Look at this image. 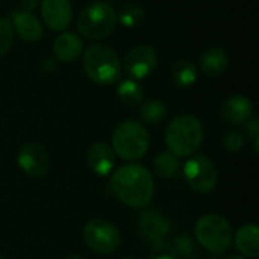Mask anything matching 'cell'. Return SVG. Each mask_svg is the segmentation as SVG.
Returning <instances> with one entry per match:
<instances>
[{"label": "cell", "mask_w": 259, "mask_h": 259, "mask_svg": "<svg viewBox=\"0 0 259 259\" xmlns=\"http://www.w3.org/2000/svg\"><path fill=\"white\" fill-rule=\"evenodd\" d=\"M115 197L131 208L147 206L155 194V182L150 171L141 164H126L120 167L111 179Z\"/></svg>", "instance_id": "obj_1"}, {"label": "cell", "mask_w": 259, "mask_h": 259, "mask_svg": "<svg viewBox=\"0 0 259 259\" xmlns=\"http://www.w3.org/2000/svg\"><path fill=\"white\" fill-rule=\"evenodd\" d=\"M202 121L191 115L182 114L175 117L165 129V144L171 153L179 158L194 155L203 141Z\"/></svg>", "instance_id": "obj_2"}, {"label": "cell", "mask_w": 259, "mask_h": 259, "mask_svg": "<svg viewBox=\"0 0 259 259\" xmlns=\"http://www.w3.org/2000/svg\"><path fill=\"white\" fill-rule=\"evenodd\" d=\"M83 70L97 85H112L121 76V61L118 55L106 44H91L83 52Z\"/></svg>", "instance_id": "obj_3"}, {"label": "cell", "mask_w": 259, "mask_h": 259, "mask_svg": "<svg viewBox=\"0 0 259 259\" xmlns=\"http://www.w3.org/2000/svg\"><path fill=\"white\" fill-rule=\"evenodd\" d=\"M76 27L85 39H105L117 27V12L106 2H93L79 12Z\"/></svg>", "instance_id": "obj_4"}, {"label": "cell", "mask_w": 259, "mask_h": 259, "mask_svg": "<svg viewBox=\"0 0 259 259\" xmlns=\"http://www.w3.org/2000/svg\"><path fill=\"white\" fill-rule=\"evenodd\" d=\"M149 147V132L135 120H126L120 123L112 132V150L124 161L141 159L147 153Z\"/></svg>", "instance_id": "obj_5"}, {"label": "cell", "mask_w": 259, "mask_h": 259, "mask_svg": "<svg viewBox=\"0 0 259 259\" xmlns=\"http://www.w3.org/2000/svg\"><path fill=\"white\" fill-rule=\"evenodd\" d=\"M197 243L214 255L226 252L234 240V231L228 219L219 214H206L194 226Z\"/></svg>", "instance_id": "obj_6"}, {"label": "cell", "mask_w": 259, "mask_h": 259, "mask_svg": "<svg viewBox=\"0 0 259 259\" xmlns=\"http://www.w3.org/2000/svg\"><path fill=\"white\" fill-rule=\"evenodd\" d=\"M83 241L97 255H111L121 244V234L117 226L103 219H93L83 228Z\"/></svg>", "instance_id": "obj_7"}, {"label": "cell", "mask_w": 259, "mask_h": 259, "mask_svg": "<svg viewBox=\"0 0 259 259\" xmlns=\"http://www.w3.org/2000/svg\"><path fill=\"white\" fill-rule=\"evenodd\" d=\"M184 178L188 187L199 193H211L219 184V170L212 159L205 155H194L184 165Z\"/></svg>", "instance_id": "obj_8"}, {"label": "cell", "mask_w": 259, "mask_h": 259, "mask_svg": "<svg viewBox=\"0 0 259 259\" xmlns=\"http://www.w3.org/2000/svg\"><path fill=\"white\" fill-rule=\"evenodd\" d=\"M158 65V55L149 44H138L132 47L121 64V70L132 80H141L150 76Z\"/></svg>", "instance_id": "obj_9"}, {"label": "cell", "mask_w": 259, "mask_h": 259, "mask_svg": "<svg viewBox=\"0 0 259 259\" xmlns=\"http://www.w3.org/2000/svg\"><path fill=\"white\" fill-rule=\"evenodd\" d=\"M17 164L30 178H42L50 167L47 150L38 143H27L17 153Z\"/></svg>", "instance_id": "obj_10"}, {"label": "cell", "mask_w": 259, "mask_h": 259, "mask_svg": "<svg viewBox=\"0 0 259 259\" xmlns=\"http://www.w3.org/2000/svg\"><path fill=\"white\" fill-rule=\"evenodd\" d=\"M137 225H138L140 235L150 244L162 241L171 232V222L168 220L167 215H164L158 209L141 211Z\"/></svg>", "instance_id": "obj_11"}, {"label": "cell", "mask_w": 259, "mask_h": 259, "mask_svg": "<svg viewBox=\"0 0 259 259\" xmlns=\"http://www.w3.org/2000/svg\"><path fill=\"white\" fill-rule=\"evenodd\" d=\"M42 23L53 32H64L73 20V8L70 0H42Z\"/></svg>", "instance_id": "obj_12"}, {"label": "cell", "mask_w": 259, "mask_h": 259, "mask_svg": "<svg viewBox=\"0 0 259 259\" xmlns=\"http://www.w3.org/2000/svg\"><path fill=\"white\" fill-rule=\"evenodd\" d=\"M9 21L14 27V32H17L23 41L36 42L42 38V24L32 12L12 9L9 14Z\"/></svg>", "instance_id": "obj_13"}, {"label": "cell", "mask_w": 259, "mask_h": 259, "mask_svg": "<svg viewBox=\"0 0 259 259\" xmlns=\"http://www.w3.org/2000/svg\"><path fill=\"white\" fill-rule=\"evenodd\" d=\"M90 170L97 176H108L115 167V152L106 143H94L87 152Z\"/></svg>", "instance_id": "obj_14"}, {"label": "cell", "mask_w": 259, "mask_h": 259, "mask_svg": "<svg viewBox=\"0 0 259 259\" xmlns=\"http://www.w3.org/2000/svg\"><path fill=\"white\" fill-rule=\"evenodd\" d=\"M253 115V105L250 99L243 94L229 97L222 106V118L229 124H244Z\"/></svg>", "instance_id": "obj_15"}, {"label": "cell", "mask_w": 259, "mask_h": 259, "mask_svg": "<svg viewBox=\"0 0 259 259\" xmlns=\"http://www.w3.org/2000/svg\"><path fill=\"white\" fill-rule=\"evenodd\" d=\"M83 50L82 39L73 32H61L53 41V55L59 62H74Z\"/></svg>", "instance_id": "obj_16"}, {"label": "cell", "mask_w": 259, "mask_h": 259, "mask_svg": "<svg viewBox=\"0 0 259 259\" xmlns=\"http://www.w3.org/2000/svg\"><path fill=\"white\" fill-rule=\"evenodd\" d=\"M229 65V55L222 47H209L199 58L200 71L208 77L222 76Z\"/></svg>", "instance_id": "obj_17"}, {"label": "cell", "mask_w": 259, "mask_h": 259, "mask_svg": "<svg viewBox=\"0 0 259 259\" xmlns=\"http://www.w3.org/2000/svg\"><path fill=\"white\" fill-rule=\"evenodd\" d=\"M235 247L247 258L259 256V229L255 223L241 226L235 234Z\"/></svg>", "instance_id": "obj_18"}, {"label": "cell", "mask_w": 259, "mask_h": 259, "mask_svg": "<svg viewBox=\"0 0 259 259\" xmlns=\"http://www.w3.org/2000/svg\"><path fill=\"white\" fill-rule=\"evenodd\" d=\"M197 80V67L188 59L178 61L171 68V82L178 88H190Z\"/></svg>", "instance_id": "obj_19"}, {"label": "cell", "mask_w": 259, "mask_h": 259, "mask_svg": "<svg viewBox=\"0 0 259 259\" xmlns=\"http://www.w3.org/2000/svg\"><path fill=\"white\" fill-rule=\"evenodd\" d=\"M153 167H155V173L159 178L171 179V178L178 176L181 171V159L170 150H164L156 155V158L153 161Z\"/></svg>", "instance_id": "obj_20"}, {"label": "cell", "mask_w": 259, "mask_h": 259, "mask_svg": "<svg viewBox=\"0 0 259 259\" xmlns=\"http://www.w3.org/2000/svg\"><path fill=\"white\" fill-rule=\"evenodd\" d=\"M117 96L126 106H138L144 99V88L132 79H124L117 87Z\"/></svg>", "instance_id": "obj_21"}, {"label": "cell", "mask_w": 259, "mask_h": 259, "mask_svg": "<svg viewBox=\"0 0 259 259\" xmlns=\"http://www.w3.org/2000/svg\"><path fill=\"white\" fill-rule=\"evenodd\" d=\"M144 17L146 11L140 3L126 2L117 14V23H120L124 27H137L144 21Z\"/></svg>", "instance_id": "obj_22"}, {"label": "cell", "mask_w": 259, "mask_h": 259, "mask_svg": "<svg viewBox=\"0 0 259 259\" xmlns=\"http://www.w3.org/2000/svg\"><path fill=\"white\" fill-rule=\"evenodd\" d=\"M167 114H168V109L165 103L158 99L147 100L140 109V117L147 124H159L161 121L165 120Z\"/></svg>", "instance_id": "obj_23"}, {"label": "cell", "mask_w": 259, "mask_h": 259, "mask_svg": "<svg viewBox=\"0 0 259 259\" xmlns=\"http://www.w3.org/2000/svg\"><path fill=\"white\" fill-rule=\"evenodd\" d=\"M173 246H175L178 255L184 256L185 259H199V256H200L197 244L193 241V238H190L185 234L178 235L173 241Z\"/></svg>", "instance_id": "obj_24"}, {"label": "cell", "mask_w": 259, "mask_h": 259, "mask_svg": "<svg viewBox=\"0 0 259 259\" xmlns=\"http://www.w3.org/2000/svg\"><path fill=\"white\" fill-rule=\"evenodd\" d=\"M15 32L8 18H0V56L6 55L14 44Z\"/></svg>", "instance_id": "obj_25"}, {"label": "cell", "mask_w": 259, "mask_h": 259, "mask_svg": "<svg viewBox=\"0 0 259 259\" xmlns=\"http://www.w3.org/2000/svg\"><path fill=\"white\" fill-rule=\"evenodd\" d=\"M179 255L173 246V243L170 241H158L153 244V247L150 249V253H149V259H178Z\"/></svg>", "instance_id": "obj_26"}, {"label": "cell", "mask_w": 259, "mask_h": 259, "mask_svg": "<svg viewBox=\"0 0 259 259\" xmlns=\"http://www.w3.org/2000/svg\"><path fill=\"white\" fill-rule=\"evenodd\" d=\"M222 143L225 146V149L231 153H238L243 147H244V137L241 132L238 131H228L223 138Z\"/></svg>", "instance_id": "obj_27"}, {"label": "cell", "mask_w": 259, "mask_h": 259, "mask_svg": "<svg viewBox=\"0 0 259 259\" xmlns=\"http://www.w3.org/2000/svg\"><path fill=\"white\" fill-rule=\"evenodd\" d=\"M246 131H247V135L255 140V138H259V120L256 117H250L246 123Z\"/></svg>", "instance_id": "obj_28"}, {"label": "cell", "mask_w": 259, "mask_h": 259, "mask_svg": "<svg viewBox=\"0 0 259 259\" xmlns=\"http://www.w3.org/2000/svg\"><path fill=\"white\" fill-rule=\"evenodd\" d=\"M56 64H58V61L55 58H50V56L42 58V61L39 62V70L42 73H53L56 70Z\"/></svg>", "instance_id": "obj_29"}, {"label": "cell", "mask_w": 259, "mask_h": 259, "mask_svg": "<svg viewBox=\"0 0 259 259\" xmlns=\"http://www.w3.org/2000/svg\"><path fill=\"white\" fill-rule=\"evenodd\" d=\"M39 6V0H20V8L21 11L32 12Z\"/></svg>", "instance_id": "obj_30"}, {"label": "cell", "mask_w": 259, "mask_h": 259, "mask_svg": "<svg viewBox=\"0 0 259 259\" xmlns=\"http://www.w3.org/2000/svg\"><path fill=\"white\" fill-rule=\"evenodd\" d=\"M65 259H83L82 256H79V255H68Z\"/></svg>", "instance_id": "obj_31"}, {"label": "cell", "mask_w": 259, "mask_h": 259, "mask_svg": "<svg viewBox=\"0 0 259 259\" xmlns=\"http://www.w3.org/2000/svg\"><path fill=\"white\" fill-rule=\"evenodd\" d=\"M225 259H246V258H243V256H237V255H231V256H228V258H225Z\"/></svg>", "instance_id": "obj_32"}, {"label": "cell", "mask_w": 259, "mask_h": 259, "mask_svg": "<svg viewBox=\"0 0 259 259\" xmlns=\"http://www.w3.org/2000/svg\"><path fill=\"white\" fill-rule=\"evenodd\" d=\"M124 259H134V258H124Z\"/></svg>", "instance_id": "obj_33"}, {"label": "cell", "mask_w": 259, "mask_h": 259, "mask_svg": "<svg viewBox=\"0 0 259 259\" xmlns=\"http://www.w3.org/2000/svg\"><path fill=\"white\" fill-rule=\"evenodd\" d=\"M0 259H2V256H0Z\"/></svg>", "instance_id": "obj_34"}]
</instances>
